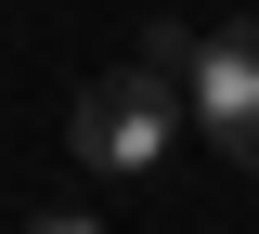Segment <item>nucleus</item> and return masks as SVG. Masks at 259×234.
Returning <instances> with one entry per match:
<instances>
[{
    "label": "nucleus",
    "mask_w": 259,
    "mask_h": 234,
    "mask_svg": "<svg viewBox=\"0 0 259 234\" xmlns=\"http://www.w3.org/2000/svg\"><path fill=\"white\" fill-rule=\"evenodd\" d=\"M65 143H78L91 182H143V169H168V143H182V78H168V65L91 78V91L65 104Z\"/></svg>",
    "instance_id": "obj_1"
},
{
    "label": "nucleus",
    "mask_w": 259,
    "mask_h": 234,
    "mask_svg": "<svg viewBox=\"0 0 259 234\" xmlns=\"http://www.w3.org/2000/svg\"><path fill=\"white\" fill-rule=\"evenodd\" d=\"M182 117H194V143L221 169L259 182V13H233V26H207L182 52Z\"/></svg>",
    "instance_id": "obj_2"
},
{
    "label": "nucleus",
    "mask_w": 259,
    "mask_h": 234,
    "mask_svg": "<svg viewBox=\"0 0 259 234\" xmlns=\"http://www.w3.org/2000/svg\"><path fill=\"white\" fill-rule=\"evenodd\" d=\"M26 234H104V221H91V208H52V221H26Z\"/></svg>",
    "instance_id": "obj_3"
}]
</instances>
